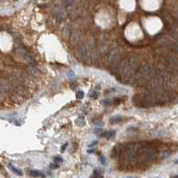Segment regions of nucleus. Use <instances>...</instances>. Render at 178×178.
I'll return each mask as SVG.
<instances>
[{
    "label": "nucleus",
    "instance_id": "obj_1",
    "mask_svg": "<svg viewBox=\"0 0 178 178\" xmlns=\"http://www.w3.org/2000/svg\"><path fill=\"white\" fill-rule=\"evenodd\" d=\"M134 103L141 108H151L159 104H163L167 100V94L162 89L150 90L138 93L134 98Z\"/></svg>",
    "mask_w": 178,
    "mask_h": 178
},
{
    "label": "nucleus",
    "instance_id": "obj_2",
    "mask_svg": "<svg viewBox=\"0 0 178 178\" xmlns=\"http://www.w3.org/2000/svg\"><path fill=\"white\" fill-rule=\"evenodd\" d=\"M138 63L139 61L135 57H129L124 60L120 64L118 65L117 77L121 82L124 84H130L134 80V77L138 70Z\"/></svg>",
    "mask_w": 178,
    "mask_h": 178
},
{
    "label": "nucleus",
    "instance_id": "obj_3",
    "mask_svg": "<svg viewBox=\"0 0 178 178\" xmlns=\"http://www.w3.org/2000/svg\"><path fill=\"white\" fill-rule=\"evenodd\" d=\"M153 74L154 69L151 64H142L137 70L134 83L137 86L146 85L149 82H151Z\"/></svg>",
    "mask_w": 178,
    "mask_h": 178
},
{
    "label": "nucleus",
    "instance_id": "obj_4",
    "mask_svg": "<svg viewBox=\"0 0 178 178\" xmlns=\"http://www.w3.org/2000/svg\"><path fill=\"white\" fill-rule=\"evenodd\" d=\"M137 150L138 144L137 143H130L125 148L124 151V159L127 163H132L137 159Z\"/></svg>",
    "mask_w": 178,
    "mask_h": 178
},
{
    "label": "nucleus",
    "instance_id": "obj_5",
    "mask_svg": "<svg viewBox=\"0 0 178 178\" xmlns=\"http://www.w3.org/2000/svg\"><path fill=\"white\" fill-rule=\"evenodd\" d=\"M122 55H123V50L119 48V47L111 50L110 54H109V55H108V63H109V65H118V62H119Z\"/></svg>",
    "mask_w": 178,
    "mask_h": 178
},
{
    "label": "nucleus",
    "instance_id": "obj_6",
    "mask_svg": "<svg viewBox=\"0 0 178 178\" xmlns=\"http://www.w3.org/2000/svg\"><path fill=\"white\" fill-rule=\"evenodd\" d=\"M81 41V34L78 31H75L73 32V34L71 35V39H70V42L71 44L73 46H77L79 44V42Z\"/></svg>",
    "mask_w": 178,
    "mask_h": 178
},
{
    "label": "nucleus",
    "instance_id": "obj_7",
    "mask_svg": "<svg viewBox=\"0 0 178 178\" xmlns=\"http://www.w3.org/2000/svg\"><path fill=\"white\" fill-rule=\"evenodd\" d=\"M79 59L85 62L89 61V54H88L87 49L85 47H81L79 49Z\"/></svg>",
    "mask_w": 178,
    "mask_h": 178
},
{
    "label": "nucleus",
    "instance_id": "obj_8",
    "mask_svg": "<svg viewBox=\"0 0 178 178\" xmlns=\"http://www.w3.org/2000/svg\"><path fill=\"white\" fill-rule=\"evenodd\" d=\"M10 91V85H9V83L5 81V80H1L0 81V92L2 94L4 93H8Z\"/></svg>",
    "mask_w": 178,
    "mask_h": 178
},
{
    "label": "nucleus",
    "instance_id": "obj_9",
    "mask_svg": "<svg viewBox=\"0 0 178 178\" xmlns=\"http://www.w3.org/2000/svg\"><path fill=\"white\" fill-rule=\"evenodd\" d=\"M30 175H31V176H35V177H38V176L45 177V174L41 173L40 171H36V170H32V171H30Z\"/></svg>",
    "mask_w": 178,
    "mask_h": 178
},
{
    "label": "nucleus",
    "instance_id": "obj_10",
    "mask_svg": "<svg viewBox=\"0 0 178 178\" xmlns=\"http://www.w3.org/2000/svg\"><path fill=\"white\" fill-rule=\"evenodd\" d=\"M8 167H9V168H10V169H11L14 173H15L16 175H22V171H21V170H20V169H18V168H16V167H14V166H13V165L9 164V165H8Z\"/></svg>",
    "mask_w": 178,
    "mask_h": 178
},
{
    "label": "nucleus",
    "instance_id": "obj_11",
    "mask_svg": "<svg viewBox=\"0 0 178 178\" xmlns=\"http://www.w3.org/2000/svg\"><path fill=\"white\" fill-rule=\"evenodd\" d=\"M76 124H77L78 126H85V118H84V117L81 116V117H79V118H77V120H76Z\"/></svg>",
    "mask_w": 178,
    "mask_h": 178
},
{
    "label": "nucleus",
    "instance_id": "obj_12",
    "mask_svg": "<svg viewBox=\"0 0 178 178\" xmlns=\"http://www.w3.org/2000/svg\"><path fill=\"white\" fill-rule=\"evenodd\" d=\"M122 119H123V118H122V117H115V118H110V123H111V124L118 123V122H120Z\"/></svg>",
    "mask_w": 178,
    "mask_h": 178
},
{
    "label": "nucleus",
    "instance_id": "obj_13",
    "mask_svg": "<svg viewBox=\"0 0 178 178\" xmlns=\"http://www.w3.org/2000/svg\"><path fill=\"white\" fill-rule=\"evenodd\" d=\"M116 134V132L114 130H111V131H109L107 133V138H111Z\"/></svg>",
    "mask_w": 178,
    "mask_h": 178
},
{
    "label": "nucleus",
    "instance_id": "obj_14",
    "mask_svg": "<svg viewBox=\"0 0 178 178\" xmlns=\"http://www.w3.org/2000/svg\"><path fill=\"white\" fill-rule=\"evenodd\" d=\"M83 97H84V93H83V91L77 92V99H82Z\"/></svg>",
    "mask_w": 178,
    "mask_h": 178
},
{
    "label": "nucleus",
    "instance_id": "obj_15",
    "mask_svg": "<svg viewBox=\"0 0 178 178\" xmlns=\"http://www.w3.org/2000/svg\"><path fill=\"white\" fill-rule=\"evenodd\" d=\"M100 161L101 162V164H102V165H105V164H106V160H105V159H104L103 156H101V157H100Z\"/></svg>",
    "mask_w": 178,
    "mask_h": 178
},
{
    "label": "nucleus",
    "instance_id": "obj_16",
    "mask_svg": "<svg viewBox=\"0 0 178 178\" xmlns=\"http://www.w3.org/2000/svg\"><path fill=\"white\" fill-rule=\"evenodd\" d=\"M54 161L57 162L58 164H59V162H62V158H58V157H56V158H54Z\"/></svg>",
    "mask_w": 178,
    "mask_h": 178
},
{
    "label": "nucleus",
    "instance_id": "obj_17",
    "mask_svg": "<svg viewBox=\"0 0 178 178\" xmlns=\"http://www.w3.org/2000/svg\"><path fill=\"white\" fill-rule=\"evenodd\" d=\"M97 141H94V142H92V143H90V144H89V147H92V146H94V145H96V144H97Z\"/></svg>",
    "mask_w": 178,
    "mask_h": 178
},
{
    "label": "nucleus",
    "instance_id": "obj_18",
    "mask_svg": "<svg viewBox=\"0 0 178 178\" xmlns=\"http://www.w3.org/2000/svg\"><path fill=\"white\" fill-rule=\"evenodd\" d=\"M107 133H108V132H104V133H101L99 136H100V137H104V136H106V135H107Z\"/></svg>",
    "mask_w": 178,
    "mask_h": 178
},
{
    "label": "nucleus",
    "instance_id": "obj_19",
    "mask_svg": "<svg viewBox=\"0 0 178 178\" xmlns=\"http://www.w3.org/2000/svg\"><path fill=\"white\" fill-rule=\"evenodd\" d=\"M59 167V165L58 164H56V165H51V166H50V167H51V168H56V167Z\"/></svg>",
    "mask_w": 178,
    "mask_h": 178
},
{
    "label": "nucleus",
    "instance_id": "obj_20",
    "mask_svg": "<svg viewBox=\"0 0 178 178\" xmlns=\"http://www.w3.org/2000/svg\"><path fill=\"white\" fill-rule=\"evenodd\" d=\"M93 175H95V176H99V173H98V170H94V173H93Z\"/></svg>",
    "mask_w": 178,
    "mask_h": 178
},
{
    "label": "nucleus",
    "instance_id": "obj_21",
    "mask_svg": "<svg viewBox=\"0 0 178 178\" xmlns=\"http://www.w3.org/2000/svg\"><path fill=\"white\" fill-rule=\"evenodd\" d=\"M67 145H68V143H65V144H64V145L62 146V151H64V149L66 148V147H67Z\"/></svg>",
    "mask_w": 178,
    "mask_h": 178
},
{
    "label": "nucleus",
    "instance_id": "obj_22",
    "mask_svg": "<svg viewBox=\"0 0 178 178\" xmlns=\"http://www.w3.org/2000/svg\"><path fill=\"white\" fill-rule=\"evenodd\" d=\"M94 151H95V150H94V149H93V150H90V151H87L89 152V153H91V152H93Z\"/></svg>",
    "mask_w": 178,
    "mask_h": 178
},
{
    "label": "nucleus",
    "instance_id": "obj_23",
    "mask_svg": "<svg viewBox=\"0 0 178 178\" xmlns=\"http://www.w3.org/2000/svg\"><path fill=\"white\" fill-rule=\"evenodd\" d=\"M175 164H178V159L176 160V161H175Z\"/></svg>",
    "mask_w": 178,
    "mask_h": 178
},
{
    "label": "nucleus",
    "instance_id": "obj_24",
    "mask_svg": "<svg viewBox=\"0 0 178 178\" xmlns=\"http://www.w3.org/2000/svg\"><path fill=\"white\" fill-rule=\"evenodd\" d=\"M1 167H1V165H0V168H1Z\"/></svg>",
    "mask_w": 178,
    "mask_h": 178
}]
</instances>
